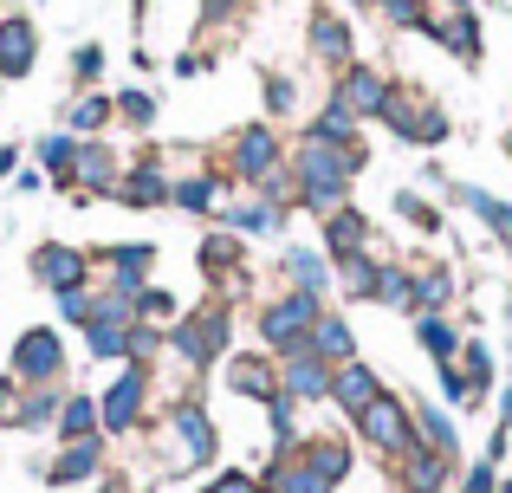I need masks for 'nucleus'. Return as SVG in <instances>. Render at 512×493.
<instances>
[{
    "instance_id": "nucleus-61",
    "label": "nucleus",
    "mask_w": 512,
    "mask_h": 493,
    "mask_svg": "<svg viewBox=\"0 0 512 493\" xmlns=\"http://www.w3.org/2000/svg\"><path fill=\"white\" fill-rule=\"evenodd\" d=\"M260 493H266V487H260Z\"/></svg>"
},
{
    "instance_id": "nucleus-39",
    "label": "nucleus",
    "mask_w": 512,
    "mask_h": 493,
    "mask_svg": "<svg viewBox=\"0 0 512 493\" xmlns=\"http://www.w3.org/2000/svg\"><path fill=\"white\" fill-rule=\"evenodd\" d=\"M39 169H46V182H59V189H72V163H78V137L72 130H46V137L33 143Z\"/></svg>"
},
{
    "instance_id": "nucleus-27",
    "label": "nucleus",
    "mask_w": 512,
    "mask_h": 493,
    "mask_svg": "<svg viewBox=\"0 0 512 493\" xmlns=\"http://www.w3.org/2000/svg\"><path fill=\"white\" fill-rule=\"evenodd\" d=\"M389 383L376 377V364H363V357H350V364L331 370V403L344 409V416H357V409H370L376 396H383Z\"/></svg>"
},
{
    "instance_id": "nucleus-60",
    "label": "nucleus",
    "mask_w": 512,
    "mask_h": 493,
    "mask_svg": "<svg viewBox=\"0 0 512 493\" xmlns=\"http://www.w3.org/2000/svg\"><path fill=\"white\" fill-rule=\"evenodd\" d=\"M344 7H350V13H370V7H383V0H344Z\"/></svg>"
},
{
    "instance_id": "nucleus-22",
    "label": "nucleus",
    "mask_w": 512,
    "mask_h": 493,
    "mask_svg": "<svg viewBox=\"0 0 512 493\" xmlns=\"http://www.w3.org/2000/svg\"><path fill=\"white\" fill-rule=\"evenodd\" d=\"M169 189H175V176L163 169V156L143 150L137 163L124 169V182H117V202L124 208H169Z\"/></svg>"
},
{
    "instance_id": "nucleus-13",
    "label": "nucleus",
    "mask_w": 512,
    "mask_h": 493,
    "mask_svg": "<svg viewBox=\"0 0 512 493\" xmlns=\"http://www.w3.org/2000/svg\"><path fill=\"white\" fill-rule=\"evenodd\" d=\"M221 383H227V396L266 409L279 396V357L273 351H227L221 357Z\"/></svg>"
},
{
    "instance_id": "nucleus-24",
    "label": "nucleus",
    "mask_w": 512,
    "mask_h": 493,
    "mask_svg": "<svg viewBox=\"0 0 512 493\" xmlns=\"http://www.w3.org/2000/svg\"><path fill=\"white\" fill-rule=\"evenodd\" d=\"M448 202H454V208H467V215H474L480 228H487L493 241L506 247V260H512V202H500V195L480 189V182H448Z\"/></svg>"
},
{
    "instance_id": "nucleus-43",
    "label": "nucleus",
    "mask_w": 512,
    "mask_h": 493,
    "mask_svg": "<svg viewBox=\"0 0 512 493\" xmlns=\"http://www.w3.org/2000/svg\"><path fill=\"white\" fill-rule=\"evenodd\" d=\"M305 130H312V137H325V143H344V150H357V143H363V124L344 111V104H325V111H318Z\"/></svg>"
},
{
    "instance_id": "nucleus-21",
    "label": "nucleus",
    "mask_w": 512,
    "mask_h": 493,
    "mask_svg": "<svg viewBox=\"0 0 512 493\" xmlns=\"http://www.w3.org/2000/svg\"><path fill=\"white\" fill-rule=\"evenodd\" d=\"M305 46H312V59H318V65L344 72V65L357 59V26H350L344 13L318 7V13H312V26H305Z\"/></svg>"
},
{
    "instance_id": "nucleus-54",
    "label": "nucleus",
    "mask_w": 512,
    "mask_h": 493,
    "mask_svg": "<svg viewBox=\"0 0 512 493\" xmlns=\"http://www.w3.org/2000/svg\"><path fill=\"white\" fill-rule=\"evenodd\" d=\"M247 7L253 0H201V26H234V20H247Z\"/></svg>"
},
{
    "instance_id": "nucleus-50",
    "label": "nucleus",
    "mask_w": 512,
    "mask_h": 493,
    "mask_svg": "<svg viewBox=\"0 0 512 493\" xmlns=\"http://www.w3.org/2000/svg\"><path fill=\"white\" fill-rule=\"evenodd\" d=\"M454 493H500V461H467L461 468V481H454Z\"/></svg>"
},
{
    "instance_id": "nucleus-40",
    "label": "nucleus",
    "mask_w": 512,
    "mask_h": 493,
    "mask_svg": "<svg viewBox=\"0 0 512 493\" xmlns=\"http://www.w3.org/2000/svg\"><path fill=\"white\" fill-rule=\"evenodd\" d=\"M370 305H383V312H415V266H402V260L376 266V299Z\"/></svg>"
},
{
    "instance_id": "nucleus-1",
    "label": "nucleus",
    "mask_w": 512,
    "mask_h": 493,
    "mask_svg": "<svg viewBox=\"0 0 512 493\" xmlns=\"http://www.w3.org/2000/svg\"><path fill=\"white\" fill-rule=\"evenodd\" d=\"M286 163H292V176H299V208L305 215H338V208H350V182L370 169V150H344V143H325V137H312V130H299V143L286 150Z\"/></svg>"
},
{
    "instance_id": "nucleus-58",
    "label": "nucleus",
    "mask_w": 512,
    "mask_h": 493,
    "mask_svg": "<svg viewBox=\"0 0 512 493\" xmlns=\"http://www.w3.org/2000/svg\"><path fill=\"white\" fill-rule=\"evenodd\" d=\"M91 493H130V487H124V481H111V474H104V481L91 487Z\"/></svg>"
},
{
    "instance_id": "nucleus-33",
    "label": "nucleus",
    "mask_w": 512,
    "mask_h": 493,
    "mask_svg": "<svg viewBox=\"0 0 512 493\" xmlns=\"http://www.w3.org/2000/svg\"><path fill=\"white\" fill-rule=\"evenodd\" d=\"M305 351H318L325 364H350V357H357V331H350V318L325 305V318H318L312 338H305Z\"/></svg>"
},
{
    "instance_id": "nucleus-56",
    "label": "nucleus",
    "mask_w": 512,
    "mask_h": 493,
    "mask_svg": "<svg viewBox=\"0 0 512 493\" xmlns=\"http://www.w3.org/2000/svg\"><path fill=\"white\" fill-rule=\"evenodd\" d=\"M13 189H20V195H33V189H46V169H20V176H13Z\"/></svg>"
},
{
    "instance_id": "nucleus-19",
    "label": "nucleus",
    "mask_w": 512,
    "mask_h": 493,
    "mask_svg": "<svg viewBox=\"0 0 512 493\" xmlns=\"http://www.w3.org/2000/svg\"><path fill=\"white\" fill-rule=\"evenodd\" d=\"M39 481L46 487H85V481H104V435H91V442H59V455L39 468Z\"/></svg>"
},
{
    "instance_id": "nucleus-46",
    "label": "nucleus",
    "mask_w": 512,
    "mask_h": 493,
    "mask_svg": "<svg viewBox=\"0 0 512 493\" xmlns=\"http://www.w3.org/2000/svg\"><path fill=\"white\" fill-rule=\"evenodd\" d=\"M117 124H130V130H150V124H156V91H143V85L117 91Z\"/></svg>"
},
{
    "instance_id": "nucleus-42",
    "label": "nucleus",
    "mask_w": 512,
    "mask_h": 493,
    "mask_svg": "<svg viewBox=\"0 0 512 493\" xmlns=\"http://www.w3.org/2000/svg\"><path fill=\"white\" fill-rule=\"evenodd\" d=\"M389 208H396V221H409L415 234H441V208L428 202L422 189H396V195H389Z\"/></svg>"
},
{
    "instance_id": "nucleus-51",
    "label": "nucleus",
    "mask_w": 512,
    "mask_h": 493,
    "mask_svg": "<svg viewBox=\"0 0 512 493\" xmlns=\"http://www.w3.org/2000/svg\"><path fill=\"white\" fill-rule=\"evenodd\" d=\"M20 416H26V383L13 377H0V429H20Z\"/></svg>"
},
{
    "instance_id": "nucleus-53",
    "label": "nucleus",
    "mask_w": 512,
    "mask_h": 493,
    "mask_svg": "<svg viewBox=\"0 0 512 493\" xmlns=\"http://www.w3.org/2000/svg\"><path fill=\"white\" fill-rule=\"evenodd\" d=\"M201 493H260V474H253V468H221Z\"/></svg>"
},
{
    "instance_id": "nucleus-3",
    "label": "nucleus",
    "mask_w": 512,
    "mask_h": 493,
    "mask_svg": "<svg viewBox=\"0 0 512 493\" xmlns=\"http://www.w3.org/2000/svg\"><path fill=\"white\" fill-rule=\"evenodd\" d=\"M234 351V312H227V305H201V312H182L169 325V357L182 370H214L221 364V357Z\"/></svg>"
},
{
    "instance_id": "nucleus-14",
    "label": "nucleus",
    "mask_w": 512,
    "mask_h": 493,
    "mask_svg": "<svg viewBox=\"0 0 512 493\" xmlns=\"http://www.w3.org/2000/svg\"><path fill=\"white\" fill-rule=\"evenodd\" d=\"M33 65H39V20L20 7H0V91L33 78Z\"/></svg>"
},
{
    "instance_id": "nucleus-59",
    "label": "nucleus",
    "mask_w": 512,
    "mask_h": 493,
    "mask_svg": "<svg viewBox=\"0 0 512 493\" xmlns=\"http://www.w3.org/2000/svg\"><path fill=\"white\" fill-rule=\"evenodd\" d=\"M500 422H512V383L500 390Z\"/></svg>"
},
{
    "instance_id": "nucleus-31",
    "label": "nucleus",
    "mask_w": 512,
    "mask_h": 493,
    "mask_svg": "<svg viewBox=\"0 0 512 493\" xmlns=\"http://www.w3.org/2000/svg\"><path fill=\"white\" fill-rule=\"evenodd\" d=\"M52 435H59V442H91V435H104L98 396H91V390H65V403H59V422H52Z\"/></svg>"
},
{
    "instance_id": "nucleus-26",
    "label": "nucleus",
    "mask_w": 512,
    "mask_h": 493,
    "mask_svg": "<svg viewBox=\"0 0 512 493\" xmlns=\"http://www.w3.org/2000/svg\"><path fill=\"white\" fill-rule=\"evenodd\" d=\"M292 455H299L305 468H318L331 487H344L350 474H357V448H350V435H305Z\"/></svg>"
},
{
    "instance_id": "nucleus-47",
    "label": "nucleus",
    "mask_w": 512,
    "mask_h": 493,
    "mask_svg": "<svg viewBox=\"0 0 512 493\" xmlns=\"http://www.w3.org/2000/svg\"><path fill=\"white\" fill-rule=\"evenodd\" d=\"M137 318H143V325H175V318H182V305H175V292H163V286H143L137 292Z\"/></svg>"
},
{
    "instance_id": "nucleus-44",
    "label": "nucleus",
    "mask_w": 512,
    "mask_h": 493,
    "mask_svg": "<svg viewBox=\"0 0 512 493\" xmlns=\"http://www.w3.org/2000/svg\"><path fill=\"white\" fill-rule=\"evenodd\" d=\"M435 390H441V403L461 416V409H480V396H474V383H467V370H461V357L454 364H435Z\"/></svg>"
},
{
    "instance_id": "nucleus-7",
    "label": "nucleus",
    "mask_w": 512,
    "mask_h": 493,
    "mask_svg": "<svg viewBox=\"0 0 512 493\" xmlns=\"http://www.w3.org/2000/svg\"><path fill=\"white\" fill-rule=\"evenodd\" d=\"M422 33L441 52H454L461 65L487 59V33H480V7L474 0H422Z\"/></svg>"
},
{
    "instance_id": "nucleus-49",
    "label": "nucleus",
    "mask_w": 512,
    "mask_h": 493,
    "mask_svg": "<svg viewBox=\"0 0 512 493\" xmlns=\"http://www.w3.org/2000/svg\"><path fill=\"white\" fill-rule=\"evenodd\" d=\"M98 78H104V46H98V39H85V46L72 52V85L78 91H98Z\"/></svg>"
},
{
    "instance_id": "nucleus-48",
    "label": "nucleus",
    "mask_w": 512,
    "mask_h": 493,
    "mask_svg": "<svg viewBox=\"0 0 512 493\" xmlns=\"http://www.w3.org/2000/svg\"><path fill=\"white\" fill-rule=\"evenodd\" d=\"M292 111H299V78L266 72V117H292Z\"/></svg>"
},
{
    "instance_id": "nucleus-41",
    "label": "nucleus",
    "mask_w": 512,
    "mask_h": 493,
    "mask_svg": "<svg viewBox=\"0 0 512 493\" xmlns=\"http://www.w3.org/2000/svg\"><path fill=\"white\" fill-rule=\"evenodd\" d=\"M461 370H467V383H474V396L487 403V396H493V383H500L493 344H487V338H467V344H461Z\"/></svg>"
},
{
    "instance_id": "nucleus-55",
    "label": "nucleus",
    "mask_w": 512,
    "mask_h": 493,
    "mask_svg": "<svg viewBox=\"0 0 512 493\" xmlns=\"http://www.w3.org/2000/svg\"><path fill=\"white\" fill-rule=\"evenodd\" d=\"M208 65H214V52H175V65H169V72H175V78H201Z\"/></svg>"
},
{
    "instance_id": "nucleus-28",
    "label": "nucleus",
    "mask_w": 512,
    "mask_h": 493,
    "mask_svg": "<svg viewBox=\"0 0 512 493\" xmlns=\"http://www.w3.org/2000/svg\"><path fill=\"white\" fill-rule=\"evenodd\" d=\"M409 416H415V442H422V448H441V455L461 461V416H454L448 403H428V396H415Z\"/></svg>"
},
{
    "instance_id": "nucleus-11",
    "label": "nucleus",
    "mask_w": 512,
    "mask_h": 493,
    "mask_svg": "<svg viewBox=\"0 0 512 493\" xmlns=\"http://www.w3.org/2000/svg\"><path fill=\"white\" fill-rule=\"evenodd\" d=\"M389 85H396V78H389L383 65L350 59L344 72H338V85H331V104H344L357 124H376V117H383V104H389Z\"/></svg>"
},
{
    "instance_id": "nucleus-35",
    "label": "nucleus",
    "mask_w": 512,
    "mask_h": 493,
    "mask_svg": "<svg viewBox=\"0 0 512 493\" xmlns=\"http://www.w3.org/2000/svg\"><path fill=\"white\" fill-rule=\"evenodd\" d=\"M137 325V318H130ZM130 325L124 318H91L85 325V357L91 364H130Z\"/></svg>"
},
{
    "instance_id": "nucleus-34",
    "label": "nucleus",
    "mask_w": 512,
    "mask_h": 493,
    "mask_svg": "<svg viewBox=\"0 0 512 493\" xmlns=\"http://www.w3.org/2000/svg\"><path fill=\"white\" fill-rule=\"evenodd\" d=\"M454 292H461V273H454L448 260L415 266V318H422V312H448V305H454Z\"/></svg>"
},
{
    "instance_id": "nucleus-38",
    "label": "nucleus",
    "mask_w": 512,
    "mask_h": 493,
    "mask_svg": "<svg viewBox=\"0 0 512 493\" xmlns=\"http://www.w3.org/2000/svg\"><path fill=\"white\" fill-rule=\"evenodd\" d=\"M383 260H389L383 247L350 253V260H331V266H338V292H344V299H357V305H370L376 299V266H383Z\"/></svg>"
},
{
    "instance_id": "nucleus-36",
    "label": "nucleus",
    "mask_w": 512,
    "mask_h": 493,
    "mask_svg": "<svg viewBox=\"0 0 512 493\" xmlns=\"http://www.w3.org/2000/svg\"><path fill=\"white\" fill-rule=\"evenodd\" d=\"M111 124H117V98H104V91H78L65 104V130L72 137H104Z\"/></svg>"
},
{
    "instance_id": "nucleus-4",
    "label": "nucleus",
    "mask_w": 512,
    "mask_h": 493,
    "mask_svg": "<svg viewBox=\"0 0 512 493\" xmlns=\"http://www.w3.org/2000/svg\"><path fill=\"white\" fill-rule=\"evenodd\" d=\"M376 124H389V137L415 143V150H441V143L454 137V117L441 111L422 85H409V78H396V85H389V104H383V117H376Z\"/></svg>"
},
{
    "instance_id": "nucleus-2",
    "label": "nucleus",
    "mask_w": 512,
    "mask_h": 493,
    "mask_svg": "<svg viewBox=\"0 0 512 493\" xmlns=\"http://www.w3.org/2000/svg\"><path fill=\"white\" fill-rule=\"evenodd\" d=\"M150 448H156V468H163L169 481H188V474H208L214 461H221V429H214V416L195 396H182V403H169L163 416H156Z\"/></svg>"
},
{
    "instance_id": "nucleus-45",
    "label": "nucleus",
    "mask_w": 512,
    "mask_h": 493,
    "mask_svg": "<svg viewBox=\"0 0 512 493\" xmlns=\"http://www.w3.org/2000/svg\"><path fill=\"white\" fill-rule=\"evenodd\" d=\"M52 305H59V318H65V325H78V331H85L91 318H98V279H91V286H72V292H52Z\"/></svg>"
},
{
    "instance_id": "nucleus-25",
    "label": "nucleus",
    "mask_w": 512,
    "mask_h": 493,
    "mask_svg": "<svg viewBox=\"0 0 512 493\" xmlns=\"http://www.w3.org/2000/svg\"><path fill=\"white\" fill-rule=\"evenodd\" d=\"M279 273H286L292 292H318V299L338 292V266H331L325 247H286V253H279Z\"/></svg>"
},
{
    "instance_id": "nucleus-20",
    "label": "nucleus",
    "mask_w": 512,
    "mask_h": 493,
    "mask_svg": "<svg viewBox=\"0 0 512 493\" xmlns=\"http://www.w3.org/2000/svg\"><path fill=\"white\" fill-rule=\"evenodd\" d=\"M240 182L227 176V169H195V176H175L169 189V208H182V215H221L227 202H234Z\"/></svg>"
},
{
    "instance_id": "nucleus-15",
    "label": "nucleus",
    "mask_w": 512,
    "mask_h": 493,
    "mask_svg": "<svg viewBox=\"0 0 512 493\" xmlns=\"http://www.w3.org/2000/svg\"><path fill=\"white\" fill-rule=\"evenodd\" d=\"M33 286L46 292H72V286H91V253L85 247H65V241H39L33 260H26Z\"/></svg>"
},
{
    "instance_id": "nucleus-8",
    "label": "nucleus",
    "mask_w": 512,
    "mask_h": 493,
    "mask_svg": "<svg viewBox=\"0 0 512 493\" xmlns=\"http://www.w3.org/2000/svg\"><path fill=\"white\" fill-rule=\"evenodd\" d=\"M350 429H357V442L370 448V455H383V461H396V455L415 448V416H409V403H402L396 390H383L370 409H357Z\"/></svg>"
},
{
    "instance_id": "nucleus-16",
    "label": "nucleus",
    "mask_w": 512,
    "mask_h": 493,
    "mask_svg": "<svg viewBox=\"0 0 512 493\" xmlns=\"http://www.w3.org/2000/svg\"><path fill=\"white\" fill-rule=\"evenodd\" d=\"M124 156L111 150L104 137H78V163H72V189L78 202H91V195H117V182H124Z\"/></svg>"
},
{
    "instance_id": "nucleus-37",
    "label": "nucleus",
    "mask_w": 512,
    "mask_h": 493,
    "mask_svg": "<svg viewBox=\"0 0 512 493\" xmlns=\"http://www.w3.org/2000/svg\"><path fill=\"white\" fill-rule=\"evenodd\" d=\"M415 344H422L435 364H454V357H461V344H467V331L454 325L448 312H422V318H415Z\"/></svg>"
},
{
    "instance_id": "nucleus-32",
    "label": "nucleus",
    "mask_w": 512,
    "mask_h": 493,
    "mask_svg": "<svg viewBox=\"0 0 512 493\" xmlns=\"http://www.w3.org/2000/svg\"><path fill=\"white\" fill-rule=\"evenodd\" d=\"M260 487L266 493H338L318 468H305L299 455H273V461H266V474H260Z\"/></svg>"
},
{
    "instance_id": "nucleus-9",
    "label": "nucleus",
    "mask_w": 512,
    "mask_h": 493,
    "mask_svg": "<svg viewBox=\"0 0 512 493\" xmlns=\"http://www.w3.org/2000/svg\"><path fill=\"white\" fill-rule=\"evenodd\" d=\"M279 169H286V143H279L273 124H240L234 137H227V176H234L240 189H260Z\"/></svg>"
},
{
    "instance_id": "nucleus-6",
    "label": "nucleus",
    "mask_w": 512,
    "mask_h": 493,
    "mask_svg": "<svg viewBox=\"0 0 512 493\" xmlns=\"http://www.w3.org/2000/svg\"><path fill=\"white\" fill-rule=\"evenodd\" d=\"M150 396H156V370L150 364H124L111 383H104L98 396V416H104V435H137L143 422H150Z\"/></svg>"
},
{
    "instance_id": "nucleus-30",
    "label": "nucleus",
    "mask_w": 512,
    "mask_h": 493,
    "mask_svg": "<svg viewBox=\"0 0 512 493\" xmlns=\"http://www.w3.org/2000/svg\"><path fill=\"white\" fill-rule=\"evenodd\" d=\"M376 247V228L363 208H338V215H325V253L331 260H350V253H370Z\"/></svg>"
},
{
    "instance_id": "nucleus-17",
    "label": "nucleus",
    "mask_w": 512,
    "mask_h": 493,
    "mask_svg": "<svg viewBox=\"0 0 512 493\" xmlns=\"http://www.w3.org/2000/svg\"><path fill=\"white\" fill-rule=\"evenodd\" d=\"M221 221L227 234H240V241H273V234H286V221H292V208H279V202H266V195H234V202L221 208Z\"/></svg>"
},
{
    "instance_id": "nucleus-10",
    "label": "nucleus",
    "mask_w": 512,
    "mask_h": 493,
    "mask_svg": "<svg viewBox=\"0 0 512 493\" xmlns=\"http://www.w3.org/2000/svg\"><path fill=\"white\" fill-rule=\"evenodd\" d=\"M7 370L20 383H65V331L59 325H26L20 338H13V351H7Z\"/></svg>"
},
{
    "instance_id": "nucleus-18",
    "label": "nucleus",
    "mask_w": 512,
    "mask_h": 493,
    "mask_svg": "<svg viewBox=\"0 0 512 493\" xmlns=\"http://www.w3.org/2000/svg\"><path fill=\"white\" fill-rule=\"evenodd\" d=\"M396 481H402V493H454V481H461V461L441 455V448H422V442H415L409 455H396Z\"/></svg>"
},
{
    "instance_id": "nucleus-52",
    "label": "nucleus",
    "mask_w": 512,
    "mask_h": 493,
    "mask_svg": "<svg viewBox=\"0 0 512 493\" xmlns=\"http://www.w3.org/2000/svg\"><path fill=\"white\" fill-rule=\"evenodd\" d=\"M376 13H383L396 33H422V0H383Z\"/></svg>"
},
{
    "instance_id": "nucleus-5",
    "label": "nucleus",
    "mask_w": 512,
    "mask_h": 493,
    "mask_svg": "<svg viewBox=\"0 0 512 493\" xmlns=\"http://www.w3.org/2000/svg\"><path fill=\"white\" fill-rule=\"evenodd\" d=\"M318 318H325V299H318V292H279V299H266L260 305V318H253V325H260V344L273 357H292V351H305V338H312V325Z\"/></svg>"
},
{
    "instance_id": "nucleus-57",
    "label": "nucleus",
    "mask_w": 512,
    "mask_h": 493,
    "mask_svg": "<svg viewBox=\"0 0 512 493\" xmlns=\"http://www.w3.org/2000/svg\"><path fill=\"white\" fill-rule=\"evenodd\" d=\"M20 156H26L20 143H0V176H20Z\"/></svg>"
},
{
    "instance_id": "nucleus-29",
    "label": "nucleus",
    "mask_w": 512,
    "mask_h": 493,
    "mask_svg": "<svg viewBox=\"0 0 512 493\" xmlns=\"http://www.w3.org/2000/svg\"><path fill=\"white\" fill-rule=\"evenodd\" d=\"M201 273H208L214 286L234 292L240 279H247V241H240V234H227V228H214L208 241H201Z\"/></svg>"
},
{
    "instance_id": "nucleus-23",
    "label": "nucleus",
    "mask_w": 512,
    "mask_h": 493,
    "mask_svg": "<svg viewBox=\"0 0 512 493\" xmlns=\"http://www.w3.org/2000/svg\"><path fill=\"white\" fill-rule=\"evenodd\" d=\"M331 370L338 364H325L318 351H292V357H279V390L292 403H331Z\"/></svg>"
},
{
    "instance_id": "nucleus-12",
    "label": "nucleus",
    "mask_w": 512,
    "mask_h": 493,
    "mask_svg": "<svg viewBox=\"0 0 512 493\" xmlns=\"http://www.w3.org/2000/svg\"><path fill=\"white\" fill-rule=\"evenodd\" d=\"M91 273H104L98 286L130 292V299H137V292L150 286V273H156V247H150V241H117V247H98V253H91Z\"/></svg>"
}]
</instances>
